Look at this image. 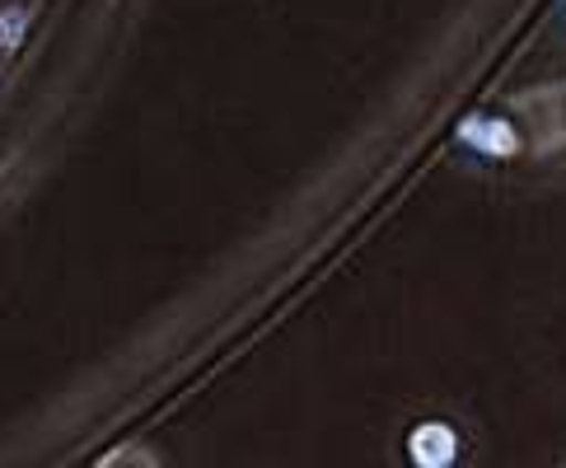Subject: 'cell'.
<instances>
[{"instance_id": "cell-1", "label": "cell", "mask_w": 566, "mask_h": 468, "mask_svg": "<svg viewBox=\"0 0 566 468\" xmlns=\"http://www.w3.org/2000/svg\"><path fill=\"white\" fill-rule=\"evenodd\" d=\"M478 455H482L478 426L459 408H450V403L412 408L394 426V440H389V459L408 468H469L478 464Z\"/></svg>"}, {"instance_id": "cell-2", "label": "cell", "mask_w": 566, "mask_h": 468, "mask_svg": "<svg viewBox=\"0 0 566 468\" xmlns=\"http://www.w3.org/2000/svg\"><path fill=\"white\" fill-rule=\"evenodd\" d=\"M454 155L469 165L473 174H496V178H520L534 174V155H530V136L515 108L505 104H478L473 113H463L450 132Z\"/></svg>"}, {"instance_id": "cell-3", "label": "cell", "mask_w": 566, "mask_h": 468, "mask_svg": "<svg viewBox=\"0 0 566 468\" xmlns=\"http://www.w3.org/2000/svg\"><path fill=\"white\" fill-rule=\"evenodd\" d=\"M505 104H511L515 117L524 122L534 174H548V169L566 165V80L515 90V94H505Z\"/></svg>"}, {"instance_id": "cell-4", "label": "cell", "mask_w": 566, "mask_h": 468, "mask_svg": "<svg viewBox=\"0 0 566 468\" xmlns=\"http://www.w3.org/2000/svg\"><path fill=\"white\" fill-rule=\"evenodd\" d=\"M38 14H43V0H0V71H10L29 52Z\"/></svg>"}, {"instance_id": "cell-5", "label": "cell", "mask_w": 566, "mask_h": 468, "mask_svg": "<svg viewBox=\"0 0 566 468\" xmlns=\"http://www.w3.org/2000/svg\"><path fill=\"white\" fill-rule=\"evenodd\" d=\"M548 33L557 38V43H566V0H553V10H548Z\"/></svg>"}]
</instances>
